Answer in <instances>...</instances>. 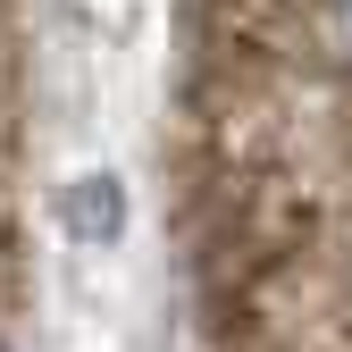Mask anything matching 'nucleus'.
<instances>
[{
	"instance_id": "2",
	"label": "nucleus",
	"mask_w": 352,
	"mask_h": 352,
	"mask_svg": "<svg viewBox=\"0 0 352 352\" xmlns=\"http://www.w3.org/2000/svg\"><path fill=\"white\" fill-rule=\"evenodd\" d=\"M336 42L352 51V0H336Z\"/></svg>"
},
{
	"instance_id": "1",
	"label": "nucleus",
	"mask_w": 352,
	"mask_h": 352,
	"mask_svg": "<svg viewBox=\"0 0 352 352\" xmlns=\"http://www.w3.org/2000/svg\"><path fill=\"white\" fill-rule=\"evenodd\" d=\"M59 235L84 243V252H109L126 235V185H118L109 168H84V176L59 185Z\"/></svg>"
}]
</instances>
